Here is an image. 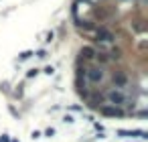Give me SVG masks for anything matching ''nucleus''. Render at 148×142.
Listing matches in <instances>:
<instances>
[{"label":"nucleus","instance_id":"nucleus-11","mask_svg":"<svg viewBox=\"0 0 148 142\" xmlns=\"http://www.w3.org/2000/svg\"><path fill=\"white\" fill-rule=\"evenodd\" d=\"M45 134H47V136H49V138H51V136H53V134H55V130H53V128H49V130H47V132H45Z\"/></svg>","mask_w":148,"mask_h":142},{"label":"nucleus","instance_id":"nucleus-2","mask_svg":"<svg viewBox=\"0 0 148 142\" xmlns=\"http://www.w3.org/2000/svg\"><path fill=\"white\" fill-rule=\"evenodd\" d=\"M118 136H122V138H134V136L146 138V132L144 130H118Z\"/></svg>","mask_w":148,"mask_h":142},{"label":"nucleus","instance_id":"nucleus-9","mask_svg":"<svg viewBox=\"0 0 148 142\" xmlns=\"http://www.w3.org/2000/svg\"><path fill=\"white\" fill-rule=\"evenodd\" d=\"M37 73H39V71H37V69H31V71H29V73H27V77H35Z\"/></svg>","mask_w":148,"mask_h":142},{"label":"nucleus","instance_id":"nucleus-7","mask_svg":"<svg viewBox=\"0 0 148 142\" xmlns=\"http://www.w3.org/2000/svg\"><path fill=\"white\" fill-rule=\"evenodd\" d=\"M114 81H116L118 85H126V77H124L122 73H118V75H114Z\"/></svg>","mask_w":148,"mask_h":142},{"label":"nucleus","instance_id":"nucleus-4","mask_svg":"<svg viewBox=\"0 0 148 142\" xmlns=\"http://www.w3.org/2000/svg\"><path fill=\"white\" fill-rule=\"evenodd\" d=\"M97 39H99V41H105V43H112V41H114V35H112L110 31H105V29H99Z\"/></svg>","mask_w":148,"mask_h":142},{"label":"nucleus","instance_id":"nucleus-6","mask_svg":"<svg viewBox=\"0 0 148 142\" xmlns=\"http://www.w3.org/2000/svg\"><path fill=\"white\" fill-rule=\"evenodd\" d=\"M81 55L85 57V59H89V57H93V55H95V51L91 49V47H85V49H81Z\"/></svg>","mask_w":148,"mask_h":142},{"label":"nucleus","instance_id":"nucleus-12","mask_svg":"<svg viewBox=\"0 0 148 142\" xmlns=\"http://www.w3.org/2000/svg\"><path fill=\"white\" fill-rule=\"evenodd\" d=\"M12 142H18V140H12Z\"/></svg>","mask_w":148,"mask_h":142},{"label":"nucleus","instance_id":"nucleus-8","mask_svg":"<svg viewBox=\"0 0 148 142\" xmlns=\"http://www.w3.org/2000/svg\"><path fill=\"white\" fill-rule=\"evenodd\" d=\"M33 55V51H25V53H20V61H25V59H29Z\"/></svg>","mask_w":148,"mask_h":142},{"label":"nucleus","instance_id":"nucleus-10","mask_svg":"<svg viewBox=\"0 0 148 142\" xmlns=\"http://www.w3.org/2000/svg\"><path fill=\"white\" fill-rule=\"evenodd\" d=\"M53 71H55L53 67H45V73H47V75H51V73H53Z\"/></svg>","mask_w":148,"mask_h":142},{"label":"nucleus","instance_id":"nucleus-13","mask_svg":"<svg viewBox=\"0 0 148 142\" xmlns=\"http://www.w3.org/2000/svg\"><path fill=\"white\" fill-rule=\"evenodd\" d=\"M0 142H2V138H0Z\"/></svg>","mask_w":148,"mask_h":142},{"label":"nucleus","instance_id":"nucleus-5","mask_svg":"<svg viewBox=\"0 0 148 142\" xmlns=\"http://www.w3.org/2000/svg\"><path fill=\"white\" fill-rule=\"evenodd\" d=\"M103 114L105 116H124V112L118 108H103Z\"/></svg>","mask_w":148,"mask_h":142},{"label":"nucleus","instance_id":"nucleus-3","mask_svg":"<svg viewBox=\"0 0 148 142\" xmlns=\"http://www.w3.org/2000/svg\"><path fill=\"white\" fill-rule=\"evenodd\" d=\"M87 77H89V81H93V83H99V81L103 79V71H101L99 67H91V69L87 71Z\"/></svg>","mask_w":148,"mask_h":142},{"label":"nucleus","instance_id":"nucleus-1","mask_svg":"<svg viewBox=\"0 0 148 142\" xmlns=\"http://www.w3.org/2000/svg\"><path fill=\"white\" fill-rule=\"evenodd\" d=\"M108 100H110V104H114V106H122V104L126 102L124 93H122V91H116V89L108 91Z\"/></svg>","mask_w":148,"mask_h":142}]
</instances>
